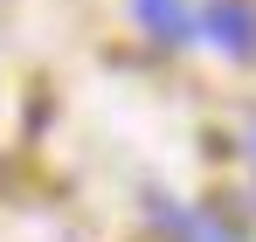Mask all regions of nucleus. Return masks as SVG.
I'll return each mask as SVG.
<instances>
[{
	"label": "nucleus",
	"instance_id": "1",
	"mask_svg": "<svg viewBox=\"0 0 256 242\" xmlns=\"http://www.w3.org/2000/svg\"><path fill=\"white\" fill-rule=\"evenodd\" d=\"M201 28H208V42H222L228 56H256V7L250 0H208Z\"/></svg>",
	"mask_w": 256,
	"mask_h": 242
},
{
	"label": "nucleus",
	"instance_id": "2",
	"mask_svg": "<svg viewBox=\"0 0 256 242\" xmlns=\"http://www.w3.org/2000/svg\"><path fill=\"white\" fill-rule=\"evenodd\" d=\"M132 14L152 28L160 42H187L194 35V21H187V0H132Z\"/></svg>",
	"mask_w": 256,
	"mask_h": 242
}]
</instances>
